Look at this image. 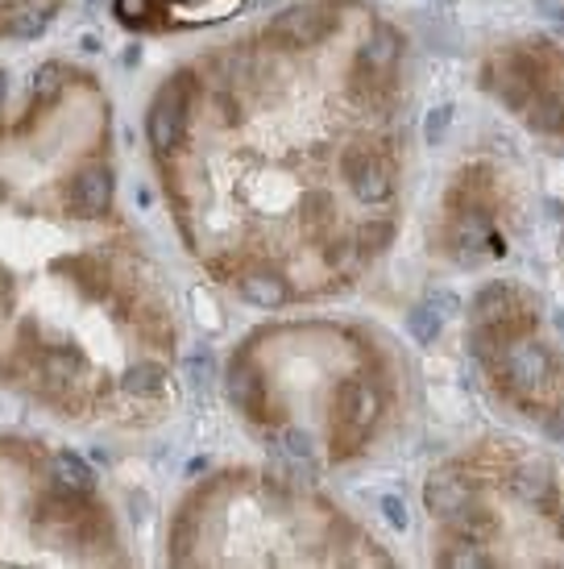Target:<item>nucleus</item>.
Segmentation results:
<instances>
[{"label": "nucleus", "instance_id": "nucleus-8", "mask_svg": "<svg viewBox=\"0 0 564 569\" xmlns=\"http://www.w3.org/2000/svg\"><path fill=\"white\" fill-rule=\"evenodd\" d=\"M382 507H386V515H391V524H395V527H403V503H398V499H391V495H386V499H382Z\"/></svg>", "mask_w": 564, "mask_h": 569}, {"label": "nucleus", "instance_id": "nucleus-6", "mask_svg": "<svg viewBox=\"0 0 564 569\" xmlns=\"http://www.w3.org/2000/svg\"><path fill=\"white\" fill-rule=\"evenodd\" d=\"M237 292L257 304V308H278L287 292H283V278H274V274H245L241 283H237Z\"/></svg>", "mask_w": 564, "mask_h": 569}, {"label": "nucleus", "instance_id": "nucleus-7", "mask_svg": "<svg viewBox=\"0 0 564 569\" xmlns=\"http://www.w3.org/2000/svg\"><path fill=\"white\" fill-rule=\"evenodd\" d=\"M440 308L432 304V299H423L416 312H411V320H407V329H411V337L419 341V345H428V341H436L440 333Z\"/></svg>", "mask_w": 564, "mask_h": 569}, {"label": "nucleus", "instance_id": "nucleus-4", "mask_svg": "<svg viewBox=\"0 0 564 569\" xmlns=\"http://www.w3.org/2000/svg\"><path fill=\"white\" fill-rule=\"evenodd\" d=\"M50 474H55V486H59V495L71 499V503H84L87 495H92V470L84 465V458H75V453H55L50 458Z\"/></svg>", "mask_w": 564, "mask_h": 569}, {"label": "nucleus", "instance_id": "nucleus-3", "mask_svg": "<svg viewBox=\"0 0 564 569\" xmlns=\"http://www.w3.org/2000/svg\"><path fill=\"white\" fill-rule=\"evenodd\" d=\"M59 0H0V38H29L55 17Z\"/></svg>", "mask_w": 564, "mask_h": 569}, {"label": "nucleus", "instance_id": "nucleus-1", "mask_svg": "<svg viewBox=\"0 0 564 569\" xmlns=\"http://www.w3.org/2000/svg\"><path fill=\"white\" fill-rule=\"evenodd\" d=\"M481 80L527 126L564 133V55H556V46L502 50L485 63Z\"/></svg>", "mask_w": 564, "mask_h": 569}, {"label": "nucleus", "instance_id": "nucleus-2", "mask_svg": "<svg viewBox=\"0 0 564 569\" xmlns=\"http://www.w3.org/2000/svg\"><path fill=\"white\" fill-rule=\"evenodd\" d=\"M241 0H117V17L133 29H188V25L220 22Z\"/></svg>", "mask_w": 564, "mask_h": 569}, {"label": "nucleus", "instance_id": "nucleus-5", "mask_svg": "<svg viewBox=\"0 0 564 569\" xmlns=\"http://www.w3.org/2000/svg\"><path fill=\"white\" fill-rule=\"evenodd\" d=\"M428 507L440 520H460L469 511V483H457L453 474H436L428 483Z\"/></svg>", "mask_w": 564, "mask_h": 569}]
</instances>
